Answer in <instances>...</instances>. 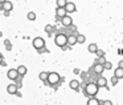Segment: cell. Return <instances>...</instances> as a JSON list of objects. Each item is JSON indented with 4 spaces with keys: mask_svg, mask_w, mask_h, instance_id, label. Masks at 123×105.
Here are the masks:
<instances>
[{
    "mask_svg": "<svg viewBox=\"0 0 123 105\" xmlns=\"http://www.w3.org/2000/svg\"><path fill=\"white\" fill-rule=\"evenodd\" d=\"M98 91H99V86L97 85L95 83H89V84H86V86L83 88V92L90 97L91 96H97Z\"/></svg>",
    "mask_w": 123,
    "mask_h": 105,
    "instance_id": "6da1fadb",
    "label": "cell"
},
{
    "mask_svg": "<svg viewBox=\"0 0 123 105\" xmlns=\"http://www.w3.org/2000/svg\"><path fill=\"white\" fill-rule=\"evenodd\" d=\"M46 81H48V84L50 86H54V85H57V84L61 81V77H60V75L57 72H49Z\"/></svg>",
    "mask_w": 123,
    "mask_h": 105,
    "instance_id": "7a4b0ae2",
    "label": "cell"
},
{
    "mask_svg": "<svg viewBox=\"0 0 123 105\" xmlns=\"http://www.w3.org/2000/svg\"><path fill=\"white\" fill-rule=\"evenodd\" d=\"M54 43H56L57 47L64 48L65 45H68V36L65 35V33H58V35L56 36V39H54Z\"/></svg>",
    "mask_w": 123,
    "mask_h": 105,
    "instance_id": "3957f363",
    "label": "cell"
},
{
    "mask_svg": "<svg viewBox=\"0 0 123 105\" xmlns=\"http://www.w3.org/2000/svg\"><path fill=\"white\" fill-rule=\"evenodd\" d=\"M33 47H35L36 49H41V48H44L45 47V40H44L43 37H36V39H33Z\"/></svg>",
    "mask_w": 123,
    "mask_h": 105,
    "instance_id": "277c9868",
    "label": "cell"
},
{
    "mask_svg": "<svg viewBox=\"0 0 123 105\" xmlns=\"http://www.w3.org/2000/svg\"><path fill=\"white\" fill-rule=\"evenodd\" d=\"M61 24H62V27H65V28H68V27H70V25L73 24V19H72V16H69V15H65L64 17H61Z\"/></svg>",
    "mask_w": 123,
    "mask_h": 105,
    "instance_id": "5b68a950",
    "label": "cell"
},
{
    "mask_svg": "<svg viewBox=\"0 0 123 105\" xmlns=\"http://www.w3.org/2000/svg\"><path fill=\"white\" fill-rule=\"evenodd\" d=\"M65 11H66V14H74L77 11V7H75L74 3H72V1L68 0V3L65 4Z\"/></svg>",
    "mask_w": 123,
    "mask_h": 105,
    "instance_id": "8992f818",
    "label": "cell"
},
{
    "mask_svg": "<svg viewBox=\"0 0 123 105\" xmlns=\"http://www.w3.org/2000/svg\"><path fill=\"white\" fill-rule=\"evenodd\" d=\"M95 84L99 86V88H106V86H107V80H106V77H103V76H98Z\"/></svg>",
    "mask_w": 123,
    "mask_h": 105,
    "instance_id": "52a82bcc",
    "label": "cell"
},
{
    "mask_svg": "<svg viewBox=\"0 0 123 105\" xmlns=\"http://www.w3.org/2000/svg\"><path fill=\"white\" fill-rule=\"evenodd\" d=\"M19 73H17V69H9L8 70V73H7V77L9 78V80H12V81H15L17 77H19Z\"/></svg>",
    "mask_w": 123,
    "mask_h": 105,
    "instance_id": "ba28073f",
    "label": "cell"
},
{
    "mask_svg": "<svg viewBox=\"0 0 123 105\" xmlns=\"http://www.w3.org/2000/svg\"><path fill=\"white\" fill-rule=\"evenodd\" d=\"M12 9H13V4H12L11 1H8V0H6L3 3V11L4 12H11Z\"/></svg>",
    "mask_w": 123,
    "mask_h": 105,
    "instance_id": "9c48e42d",
    "label": "cell"
},
{
    "mask_svg": "<svg viewBox=\"0 0 123 105\" xmlns=\"http://www.w3.org/2000/svg\"><path fill=\"white\" fill-rule=\"evenodd\" d=\"M17 91H19V88H17L16 84H9V85L7 86V92H8L9 94H16Z\"/></svg>",
    "mask_w": 123,
    "mask_h": 105,
    "instance_id": "30bf717a",
    "label": "cell"
},
{
    "mask_svg": "<svg viewBox=\"0 0 123 105\" xmlns=\"http://www.w3.org/2000/svg\"><path fill=\"white\" fill-rule=\"evenodd\" d=\"M75 44H78L77 43V36H75V33H74V35H69V36H68V45L73 47V45H75Z\"/></svg>",
    "mask_w": 123,
    "mask_h": 105,
    "instance_id": "8fae6325",
    "label": "cell"
},
{
    "mask_svg": "<svg viewBox=\"0 0 123 105\" xmlns=\"http://www.w3.org/2000/svg\"><path fill=\"white\" fill-rule=\"evenodd\" d=\"M65 15H66L65 7H57V9H56V16L58 17V19H61V17H64Z\"/></svg>",
    "mask_w": 123,
    "mask_h": 105,
    "instance_id": "7c38bea8",
    "label": "cell"
},
{
    "mask_svg": "<svg viewBox=\"0 0 123 105\" xmlns=\"http://www.w3.org/2000/svg\"><path fill=\"white\" fill-rule=\"evenodd\" d=\"M93 69H94V72H95L97 75H101V73L105 70V68H103V65H102V64H99V63H95V64H94V68H93Z\"/></svg>",
    "mask_w": 123,
    "mask_h": 105,
    "instance_id": "4fadbf2b",
    "label": "cell"
},
{
    "mask_svg": "<svg viewBox=\"0 0 123 105\" xmlns=\"http://www.w3.org/2000/svg\"><path fill=\"white\" fill-rule=\"evenodd\" d=\"M27 72H28V69H27L25 65H19V67H17V73H19L20 76H25Z\"/></svg>",
    "mask_w": 123,
    "mask_h": 105,
    "instance_id": "5bb4252c",
    "label": "cell"
},
{
    "mask_svg": "<svg viewBox=\"0 0 123 105\" xmlns=\"http://www.w3.org/2000/svg\"><path fill=\"white\" fill-rule=\"evenodd\" d=\"M114 76H115L117 78H123V68L118 67L117 69L114 70Z\"/></svg>",
    "mask_w": 123,
    "mask_h": 105,
    "instance_id": "9a60e30c",
    "label": "cell"
},
{
    "mask_svg": "<svg viewBox=\"0 0 123 105\" xmlns=\"http://www.w3.org/2000/svg\"><path fill=\"white\" fill-rule=\"evenodd\" d=\"M69 86L73 89V91H78V88H80V81L78 80H72L69 84Z\"/></svg>",
    "mask_w": 123,
    "mask_h": 105,
    "instance_id": "2e32d148",
    "label": "cell"
},
{
    "mask_svg": "<svg viewBox=\"0 0 123 105\" xmlns=\"http://www.w3.org/2000/svg\"><path fill=\"white\" fill-rule=\"evenodd\" d=\"M99 100L97 98V97H94V96H91L90 98H89V101H87V105H98L99 104Z\"/></svg>",
    "mask_w": 123,
    "mask_h": 105,
    "instance_id": "e0dca14e",
    "label": "cell"
},
{
    "mask_svg": "<svg viewBox=\"0 0 123 105\" xmlns=\"http://www.w3.org/2000/svg\"><path fill=\"white\" fill-rule=\"evenodd\" d=\"M87 49H89V52H90V53H95V51L98 49V45H97L95 43H91V44H89Z\"/></svg>",
    "mask_w": 123,
    "mask_h": 105,
    "instance_id": "ac0fdd59",
    "label": "cell"
},
{
    "mask_svg": "<svg viewBox=\"0 0 123 105\" xmlns=\"http://www.w3.org/2000/svg\"><path fill=\"white\" fill-rule=\"evenodd\" d=\"M75 36H77V43H78V44H82V43H85L86 37L82 35V33H75Z\"/></svg>",
    "mask_w": 123,
    "mask_h": 105,
    "instance_id": "d6986e66",
    "label": "cell"
},
{
    "mask_svg": "<svg viewBox=\"0 0 123 105\" xmlns=\"http://www.w3.org/2000/svg\"><path fill=\"white\" fill-rule=\"evenodd\" d=\"M48 73H49V72H40L38 78H40L41 81H46V78H48Z\"/></svg>",
    "mask_w": 123,
    "mask_h": 105,
    "instance_id": "ffe728a7",
    "label": "cell"
},
{
    "mask_svg": "<svg viewBox=\"0 0 123 105\" xmlns=\"http://www.w3.org/2000/svg\"><path fill=\"white\" fill-rule=\"evenodd\" d=\"M27 17H28V20L33 21V20H36V14H35V12H28Z\"/></svg>",
    "mask_w": 123,
    "mask_h": 105,
    "instance_id": "44dd1931",
    "label": "cell"
},
{
    "mask_svg": "<svg viewBox=\"0 0 123 105\" xmlns=\"http://www.w3.org/2000/svg\"><path fill=\"white\" fill-rule=\"evenodd\" d=\"M68 3V0H57L56 1V4H57V7H65V4Z\"/></svg>",
    "mask_w": 123,
    "mask_h": 105,
    "instance_id": "7402d4cb",
    "label": "cell"
},
{
    "mask_svg": "<svg viewBox=\"0 0 123 105\" xmlns=\"http://www.w3.org/2000/svg\"><path fill=\"white\" fill-rule=\"evenodd\" d=\"M45 32L50 35V33L53 32V25H50V24H48V25H46V27H45Z\"/></svg>",
    "mask_w": 123,
    "mask_h": 105,
    "instance_id": "603a6c76",
    "label": "cell"
},
{
    "mask_svg": "<svg viewBox=\"0 0 123 105\" xmlns=\"http://www.w3.org/2000/svg\"><path fill=\"white\" fill-rule=\"evenodd\" d=\"M103 68H105V69H111V68H112V64H111L110 61H105V63H103Z\"/></svg>",
    "mask_w": 123,
    "mask_h": 105,
    "instance_id": "cb8c5ba5",
    "label": "cell"
},
{
    "mask_svg": "<svg viewBox=\"0 0 123 105\" xmlns=\"http://www.w3.org/2000/svg\"><path fill=\"white\" fill-rule=\"evenodd\" d=\"M95 56L97 57H102V56H105V52L103 51H102V49H97V51H95Z\"/></svg>",
    "mask_w": 123,
    "mask_h": 105,
    "instance_id": "d4e9b609",
    "label": "cell"
},
{
    "mask_svg": "<svg viewBox=\"0 0 123 105\" xmlns=\"http://www.w3.org/2000/svg\"><path fill=\"white\" fill-rule=\"evenodd\" d=\"M4 44H6V48H7V49H8V51H9V49H11V48H12V45H11V43H9V41H8V40H6V41H4Z\"/></svg>",
    "mask_w": 123,
    "mask_h": 105,
    "instance_id": "484cf974",
    "label": "cell"
},
{
    "mask_svg": "<svg viewBox=\"0 0 123 105\" xmlns=\"http://www.w3.org/2000/svg\"><path fill=\"white\" fill-rule=\"evenodd\" d=\"M99 104H103V105H111L112 102L110 101V100H105V101H101V102H99Z\"/></svg>",
    "mask_w": 123,
    "mask_h": 105,
    "instance_id": "4316f807",
    "label": "cell"
},
{
    "mask_svg": "<svg viewBox=\"0 0 123 105\" xmlns=\"http://www.w3.org/2000/svg\"><path fill=\"white\" fill-rule=\"evenodd\" d=\"M105 61H106V60H105V56H102V57H99V61H98V63H99V64H102V65H103V63H105Z\"/></svg>",
    "mask_w": 123,
    "mask_h": 105,
    "instance_id": "83f0119b",
    "label": "cell"
},
{
    "mask_svg": "<svg viewBox=\"0 0 123 105\" xmlns=\"http://www.w3.org/2000/svg\"><path fill=\"white\" fill-rule=\"evenodd\" d=\"M118 80H119V78H117V77L114 76V77H112V84H117V83H118Z\"/></svg>",
    "mask_w": 123,
    "mask_h": 105,
    "instance_id": "f1b7e54d",
    "label": "cell"
},
{
    "mask_svg": "<svg viewBox=\"0 0 123 105\" xmlns=\"http://www.w3.org/2000/svg\"><path fill=\"white\" fill-rule=\"evenodd\" d=\"M118 67L123 68V60H120V61H119V64H118Z\"/></svg>",
    "mask_w": 123,
    "mask_h": 105,
    "instance_id": "f546056e",
    "label": "cell"
},
{
    "mask_svg": "<svg viewBox=\"0 0 123 105\" xmlns=\"http://www.w3.org/2000/svg\"><path fill=\"white\" fill-rule=\"evenodd\" d=\"M1 63H3V56L0 55V65H1Z\"/></svg>",
    "mask_w": 123,
    "mask_h": 105,
    "instance_id": "4dcf8cb0",
    "label": "cell"
},
{
    "mask_svg": "<svg viewBox=\"0 0 123 105\" xmlns=\"http://www.w3.org/2000/svg\"><path fill=\"white\" fill-rule=\"evenodd\" d=\"M0 9H3V3H0Z\"/></svg>",
    "mask_w": 123,
    "mask_h": 105,
    "instance_id": "1f68e13d",
    "label": "cell"
},
{
    "mask_svg": "<svg viewBox=\"0 0 123 105\" xmlns=\"http://www.w3.org/2000/svg\"><path fill=\"white\" fill-rule=\"evenodd\" d=\"M4 1H6V0H0V3H4Z\"/></svg>",
    "mask_w": 123,
    "mask_h": 105,
    "instance_id": "d6a6232c",
    "label": "cell"
}]
</instances>
